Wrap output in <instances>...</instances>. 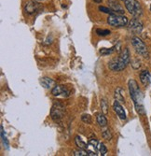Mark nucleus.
I'll return each instance as SVG.
<instances>
[{"label":"nucleus","instance_id":"obj_9","mask_svg":"<svg viewBox=\"0 0 151 156\" xmlns=\"http://www.w3.org/2000/svg\"><path fill=\"white\" fill-rule=\"evenodd\" d=\"M98 141L96 139H91L88 143V148H87V151H88V155H91V156H96L97 153V149H98Z\"/></svg>","mask_w":151,"mask_h":156},{"label":"nucleus","instance_id":"obj_7","mask_svg":"<svg viewBox=\"0 0 151 156\" xmlns=\"http://www.w3.org/2000/svg\"><path fill=\"white\" fill-rule=\"evenodd\" d=\"M129 30L134 34H140L143 30V23L137 18L132 19L128 23Z\"/></svg>","mask_w":151,"mask_h":156},{"label":"nucleus","instance_id":"obj_16","mask_svg":"<svg viewBox=\"0 0 151 156\" xmlns=\"http://www.w3.org/2000/svg\"><path fill=\"white\" fill-rule=\"evenodd\" d=\"M97 122L101 127H105L107 125V120L104 114H97Z\"/></svg>","mask_w":151,"mask_h":156},{"label":"nucleus","instance_id":"obj_27","mask_svg":"<svg viewBox=\"0 0 151 156\" xmlns=\"http://www.w3.org/2000/svg\"><path fill=\"white\" fill-rule=\"evenodd\" d=\"M35 1H44V0H35Z\"/></svg>","mask_w":151,"mask_h":156},{"label":"nucleus","instance_id":"obj_14","mask_svg":"<svg viewBox=\"0 0 151 156\" xmlns=\"http://www.w3.org/2000/svg\"><path fill=\"white\" fill-rule=\"evenodd\" d=\"M75 143L76 145L79 148V149H83V150H87L88 148V144H86L83 140H82L78 136H77L75 137Z\"/></svg>","mask_w":151,"mask_h":156},{"label":"nucleus","instance_id":"obj_8","mask_svg":"<svg viewBox=\"0 0 151 156\" xmlns=\"http://www.w3.org/2000/svg\"><path fill=\"white\" fill-rule=\"evenodd\" d=\"M51 94L54 96H68L69 95V91H68L65 87L62 86V85H55L52 89H51Z\"/></svg>","mask_w":151,"mask_h":156},{"label":"nucleus","instance_id":"obj_23","mask_svg":"<svg viewBox=\"0 0 151 156\" xmlns=\"http://www.w3.org/2000/svg\"><path fill=\"white\" fill-rule=\"evenodd\" d=\"M99 10L102 11V12H105V13H108V14H116L111 9H108V8H105V7H102V6L99 7Z\"/></svg>","mask_w":151,"mask_h":156},{"label":"nucleus","instance_id":"obj_18","mask_svg":"<svg viewBox=\"0 0 151 156\" xmlns=\"http://www.w3.org/2000/svg\"><path fill=\"white\" fill-rule=\"evenodd\" d=\"M1 137H2V141H3V144L6 146V148L8 149L9 148V141L6 137V135H5V131H4V128L3 126L1 125Z\"/></svg>","mask_w":151,"mask_h":156},{"label":"nucleus","instance_id":"obj_21","mask_svg":"<svg viewBox=\"0 0 151 156\" xmlns=\"http://www.w3.org/2000/svg\"><path fill=\"white\" fill-rule=\"evenodd\" d=\"M110 31L107 30V29H97L96 30V34L98 36H102V37H105V36H107V35H110Z\"/></svg>","mask_w":151,"mask_h":156},{"label":"nucleus","instance_id":"obj_19","mask_svg":"<svg viewBox=\"0 0 151 156\" xmlns=\"http://www.w3.org/2000/svg\"><path fill=\"white\" fill-rule=\"evenodd\" d=\"M101 108H102V110L105 114H107L108 113V106H107V102L105 99H102L101 100Z\"/></svg>","mask_w":151,"mask_h":156},{"label":"nucleus","instance_id":"obj_22","mask_svg":"<svg viewBox=\"0 0 151 156\" xmlns=\"http://www.w3.org/2000/svg\"><path fill=\"white\" fill-rule=\"evenodd\" d=\"M103 136H104V138L105 139H106V140H110L111 138H112V134H111V132H110V130H105L104 132H103Z\"/></svg>","mask_w":151,"mask_h":156},{"label":"nucleus","instance_id":"obj_5","mask_svg":"<svg viewBox=\"0 0 151 156\" xmlns=\"http://www.w3.org/2000/svg\"><path fill=\"white\" fill-rule=\"evenodd\" d=\"M132 45L133 46L135 51L138 54L142 55L143 57H145V58L148 57L147 47H146V45L144 43V41L141 38L137 37H133L132 38Z\"/></svg>","mask_w":151,"mask_h":156},{"label":"nucleus","instance_id":"obj_29","mask_svg":"<svg viewBox=\"0 0 151 156\" xmlns=\"http://www.w3.org/2000/svg\"><path fill=\"white\" fill-rule=\"evenodd\" d=\"M150 9H151V5H150Z\"/></svg>","mask_w":151,"mask_h":156},{"label":"nucleus","instance_id":"obj_25","mask_svg":"<svg viewBox=\"0 0 151 156\" xmlns=\"http://www.w3.org/2000/svg\"><path fill=\"white\" fill-rule=\"evenodd\" d=\"M82 122H84L85 123H91V117L89 114H84L81 117Z\"/></svg>","mask_w":151,"mask_h":156},{"label":"nucleus","instance_id":"obj_6","mask_svg":"<svg viewBox=\"0 0 151 156\" xmlns=\"http://www.w3.org/2000/svg\"><path fill=\"white\" fill-rule=\"evenodd\" d=\"M64 114V106L60 103V102H57V103H54L51 109H50V117L53 121H59L63 118Z\"/></svg>","mask_w":151,"mask_h":156},{"label":"nucleus","instance_id":"obj_11","mask_svg":"<svg viewBox=\"0 0 151 156\" xmlns=\"http://www.w3.org/2000/svg\"><path fill=\"white\" fill-rule=\"evenodd\" d=\"M38 7H39V5H38L37 1L33 0V1L26 3V5L24 7V10L26 13H28V14H34L37 10Z\"/></svg>","mask_w":151,"mask_h":156},{"label":"nucleus","instance_id":"obj_20","mask_svg":"<svg viewBox=\"0 0 151 156\" xmlns=\"http://www.w3.org/2000/svg\"><path fill=\"white\" fill-rule=\"evenodd\" d=\"M74 155L75 156H87L88 155V151H87V150L79 149V150L74 151Z\"/></svg>","mask_w":151,"mask_h":156},{"label":"nucleus","instance_id":"obj_28","mask_svg":"<svg viewBox=\"0 0 151 156\" xmlns=\"http://www.w3.org/2000/svg\"><path fill=\"white\" fill-rule=\"evenodd\" d=\"M121 1H125V0H121Z\"/></svg>","mask_w":151,"mask_h":156},{"label":"nucleus","instance_id":"obj_13","mask_svg":"<svg viewBox=\"0 0 151 156\" xmlns=\"http://www.w3.org/2000/svg\"><path fill=\"white\" fill-rule=\"evenodd\" d=\"M40 83L42 84V86L46 89H52L54 86H55V81L48 77H44L41 79Z\"/></svg>","mask_w":151,"mask_h":156},{"label":"nucleus","instance_id":"obj_26","mask_svg":"<svg viewBox=\"0 0 151 156\" xmlns=\"http://www.w3.org/2000/svg\"><path fill=\"white\" fill-rule=\"evenodd\" d=\"M94 2H96V3H101L102 2V0H93Z\"/></svg>","mask_w":151,"mask_h":156},{"label":"nucleus","instance_id":"obj_10","mask_svg":"<svg viewBox=\"0 0 151 156\" xmlns=\"http://www.w3.org/2000/svg\"><path fill=\"white\" fill-rule=\"evenodd\" d=\"M113 108H114V110L115 112L118 114V116L119 117V119L121 120H126V113H125V110L124 108H122V106L120 105V103L118 101H115L114 104H113Z\"/></svg>","mask_w":151,"mask_h":156},{"label":"nucleus","instance_id":"obj_3","mask_svg":"<svg viewBox=\"0 0 151 156\" xmlns=\"http://www.w3.org/2000/svg\"><path fill=\"white\" fill-rule=\"evenodd\" d=\"M125 7L131 15L134 18H139L143 14V9L140 3L137 0H125L124 1Z\"/></svg>","mask_w":151,"mask_h":156},{"label":"nucleus","instance_id":"obj_15","mask_svg":"<svg viewBox=\"0 0 151 156\" xmlns=\"http://www.w3.org/2000/svg\"><path fill=\"white\" fill-rule=\"evenodd\" d=\"M115 98H116V100L118 101L119 103H124L125 102L124 96H123V94H122V89L121 88H118L115 91Z\"/></svg>","mask_w":151,"mask_h":156},{"label":"nucleus","instance_id":"obj_2","mask_svg":"<svg viewBox=\"0 0 151 156\" xmlns=\"http://www.w3.org/2000/svg\"><path fill=\"white\" fill-rule=\"evenodd\" d=\"M130 63V51L128 48L123 49L119 56L108 63V66L112 71H122Z\"/></svg>","mask_w":151,"mask_h":156},{"label":"nucleus","instance_id":"obj_17","mask_svg":"<svg viewBox=\"0 0 151 156\" xmlns=\"http://www.w3.org/2000/svg\"><path fill=\"white\" fill-rule=\"evenodd\" d=\"M115 48L116 47H113V48H110V49H105V48H104V49H101L99 52L102 55H108V54H111L115 51Z\"/></svg>","mask_w":151,"mask_h":156},{"label":"nucleus","instance_id":"obj_1","mask_svg":"<svg viewBox=\"0 0 151 156\" xmlns=\"http://www.w3.org/2000/svg\"><path fill=\"white\" fill-rule=\"evenodd\" d=\"M128 87L130 91V95L132 99V101L134 103L136 111L139 113L140 115L145 114V108H144V96L139 89L138 83H137L134 80H130L128 82Z\"/></svg>","mask_w":151,"mask_h":156},{"label":"nucleus","instance_id":"obj_4","mask_svg":"<svg viewBox=\"0 0 151 156\" xmlns=\"http://www.w3.org/2000/svg\"><path fill=\"white\" fill-rule=\"evenodd\" d=\"M107 23L113 27H124L129 23V21L126 16L119 14H110L107 18Z\"/></svg>","mask_w":151,"mask_h":156},{"label":"nucleus","instance_id":"obj_24","mask_svg":"<svg viewBox=\"0 0 151 156\" xmlns=\"http://www.w3.org/2000/svg\"><path fill=\"white\" fill-rule=\"evenodd\" d=\"M99 151H100L101 155H105L107 153V149H106V147H105V145L104 143L99 144Z\"/></svg>","mask_w":151,"mask_h":156},{"label":"nucleus","instance_id":"obj_12","mask_svg":"<svg viewBox=\"0 0 151 156\" xmlns=\"http://www.w3.org/2000/svg\"><path fill=\"white\" fill-rule=\"evenodd\" d=\"M140 80L142 82V84L144 86H148L150 80H151V75L149 73V71L147 70H143V71L140 73Z\"/></svg>","mask_w":151,"mask_h":156}]
</instances>
